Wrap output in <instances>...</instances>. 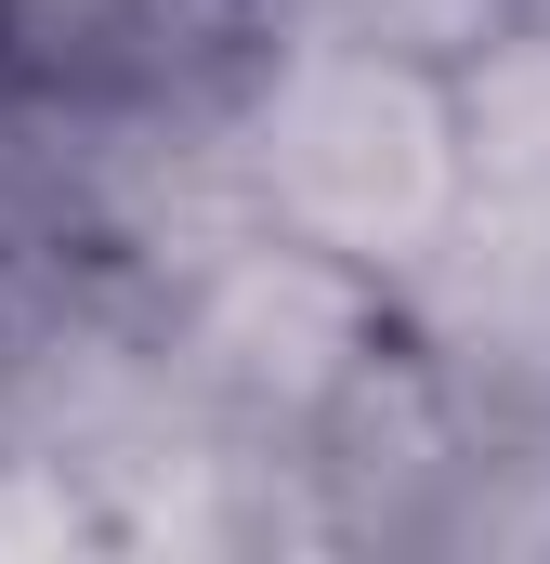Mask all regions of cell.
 Returning a JSON list of instances; mask_svg holds the SVG:
<instances>
[{"mask_svg": "<svg viewBox=\"0 0 550 564\" xmlns=\"http://www.w3.org/2000/svg\"><path fill=\"white\" fill-rule=\"evenodd\" d=\"M223 171L263 224L367 276H407L472 210L459 66L394 53V40H263L223 93Z\"/></svg>", "mask_w": 550, "mask_h": 564, "instance_id": "cell-1", "label": "cell"}, {"mask_svg": "<svg viewBox=\"0 0 550 564\" xmlns=\"http://www.w3.org/2000/svg\"><path fill=\"white\" fill-rule=\"evenodd\" d=\"M144 315H157L170 368L197 381V408L223 433H250V446H315L341 421V394L407 341L394 276L288 237L263 210L210 224L170 276H144Z\"/></svg>", "mask_w": 550, "mask_h": 564, "instance_id": "cell-2", "label": "cell"}, {"mask_svg": "<svg viewBox=\"0 0 550 564\" xmlns=\"http://www.w3.org/2000/svg\"><path fill=\"white\" fill-rule=\"evenodd\" d=\"M525 0H263V40H394L432 66H472Z\"/></svg>", "mask_w": 550, "mask_h": 564, "instance_id": "cell-3", "label": "cell"}, {"mask_svg": "<svg viewBox=\"0 0 550 564\" xmlns=\"http://www.w3.org/2000/svg\"><path fill=\"white\" fill-rule=\"evenodd\" d=\"M53 552H119V525L53 446L0 433V564H53Z\"/></svg>", "mask_w": 550, "mask_h": 564, "instance_id": "cell-4", "label": "cell"}]
</instances>
